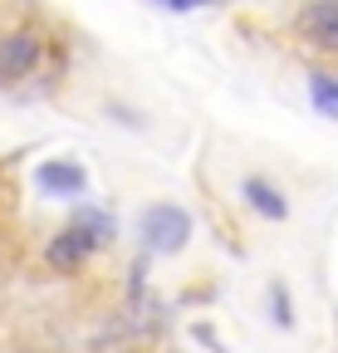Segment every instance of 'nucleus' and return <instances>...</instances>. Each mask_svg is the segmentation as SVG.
Masks as SVG:
<instances>
[{
    "instance_id": "obj_9",
    "label": "nucleus",
    "mask_w": 338,
    "mask_h": 353,
    "mask_svg": "<svg viewBox=\"0 0 338 353\" xmlns=\"http://www.w3.org/2000/svg\"><path fill=\"white\" fill-rule=\"evenodd\" d=\"M172 10H196V6H206V0H167Z\"/></svg>"
},
{
    "instance_id": "obj_1",
    "label": "nucleus",
    "mask_w": 338,
    "mask_h": 353,
    "mask_svg": "<svg viewBox=\"0 0 338 353\" xmlns=\"http://www.w3.org/2000/svg\"><path fill=\"white\" fill-rule=\"evenodd\" d=\"M138 231H142L147 250H157V255H177V250H187V241H191V216H187L182 206H172V201H157V206L142 211Z\"/></svg>"
},
{
    "instance_id": "obj_8",
    "label": "nucleus",
    "mask_w": 338,
    "mask_h": 353,
    "mask_svg": "<svg viewBox=\"0 0 338 353\" xmlns=\"http://www.w3.org/2000/svg\"><path fill=\"white\" fill-rule=\"evenodd\" d=\"M270 319H275L279 329L294 324V314H289V290H284V285H270Z\"/></svg>"
},
{
    "instance_id": "obj_5",
    "label": "nucleus",
    "mask_w": 338,
    "mask_h": 353,
    "mask_svg": "<svg viewBox=\"0 0 338 353\" xmlns=\"http://www.w3.org/2000/svg\"><path fill=\"white\" fill-rule=\"evenodd\" d=\"M240 196L255 206L265 221H284L289 216V201H284V192L275 187V182H265V176H245L240 182Z\"/></svg>"
},
{
    "instance_id": "obj_6",
    "label": "nucleus",
    "mask_w": 338,
    "mask_h": 353,
    "mask_svg": "<svg viewBox=\"0 0 338 353\" xmlns=\"http://www.w3.org/2000/svg\"><path fill=\"white\" fill-rule=\"evenodd\" d=\"M304 30L324 44V50H338V0H314L304 10Z\"/></svg>"
},
{
    "instance_id": "obj_7",
    "label": "nucleus",
    "mask_w": 338,
    "mask_h": 353,
    "mask_svg": "<svg viewBox=\"0 0 338 353\" xmlns=\"http://www.w3.org/2000/svg\"><path fill=\"white\" fill-rule=\"evenodd\" d=\"M309 103L324 118H338V74H314L309 79Z\"/></svg>"
},
{
    "instance_id": "obj_2",
    "label": "nucleus",
    "mask_w": 338,
    "mask_h": 353,
    "mask_svg": "<svg viewBox=\"0 0 338 353\" xmlns=\"http://www.w3.org/2000/svg\"><path fill=\"white\" fill-rule=\"evenodd\" d=\"M103 236H108V221H98V216H83L78 226H69V231H59V236L50 241L45 260L54 265V270H78V265L94 255V245H98Z\"/></svg>"
},
{
    "instance_id": "obj_3",
    "label": "nucleus",
    "mask_w": 338,
    "mask_h": 353,
    "mask_svg": "<svg viewBox=\"0 0 338 353\" xmlns=\"http://www.w3.org/2000/svg\"><path fill=\"white\" fill-rule=\"evenodd\" d=\"M39 54H45L39 34H30V30L6 34V39H0V79H25V74L39 64Z\"/></svg>"
},
{
    "instance_id": "obj_4",
    "label": "nucleus",
    "mask_w": 338,
    "mask_h": 353,
    "mask_svg": "<svg viewBox=\"0 0 338 353\" xmlns=\"http://www.w3.org/2000/svg\"><path fill=\"white\" fill-rule=\"evenodd\" d=\"M34 182H39L45 196H78L83 187H89V172H83L78 162H69V157H54V162H45L34 172Z\"/></svg>"
}]
</instances>
